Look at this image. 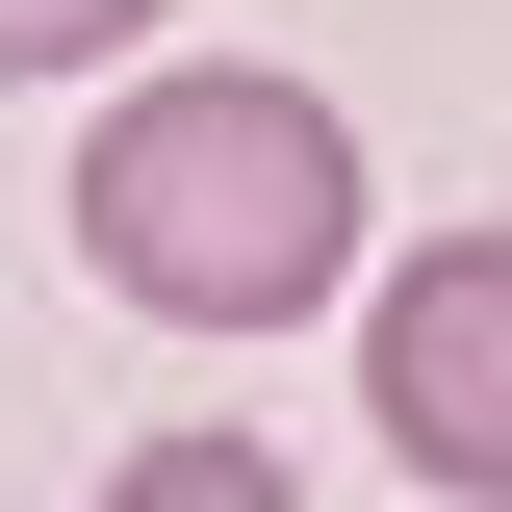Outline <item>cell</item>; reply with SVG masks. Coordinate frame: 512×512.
<instances>
[{
  "instance_id": "cell-1",
  "label": "cell",
  "mask_w": 512,
  "mask_h": 512,
  "mask_svg": "<svg viewBox=\"0 0 512 512\" xmlns=\"http://www.w3.org/2000/svg\"><path fill=\"white\" fill-rule=\"evenodd\" d=\"M77 256L154 333H308L359 282V128L308 77H256V52H180V77H128L103 154H77Z\"/></svg>"
},
{
  "instance_id": "cell-2",
  "label": "cell",
  "mask_w": 512,
  "mask_h": 512,
  "mask_svg": "<svg viewBox=\"0 0 512 512\" xmlns=\"http://www.w3.org/2000/svg\"><path fill=\"white\" fill-rule=\"evenodd\" d=\"M359 410L410 487L512 512V231H436V256H384V308H359Z\"/></svg>"
},
{
  "instance_id": "cell-3",
  "label": "cell",
  "mask_w": 512,
  "mask_h": 512,
  "mask_svg": "<svg viewBox=\"0 0 512 512\" xmlns=\"http://www.w3.org/2000/svg\"><path fill=\"white\" fill-rule=\"evenodd\" d=\"M180 0H0V77H128Z\"/></svg>"
},
{
  "instance_id": "cell-4",
  "label": "cell",
  "mask_w": 512,
  "mask_h": 512,
  "mask_svg": "<svg viewBox=\"0 0 512 512\" xmlns=\"http://www.w3.org/2000/svg\"><path fill=\"white\" fill-rule=\"evenodd\" d=\"M256 487H282L256 436H154V461H128V512H256Z\"/></svg>"
}]
</instances>
